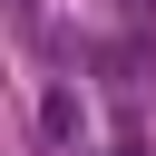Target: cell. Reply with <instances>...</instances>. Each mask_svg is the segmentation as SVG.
<instances>
[{"label": "cell", "mask_w": 156, "mask_h": 156, "mask_svg": "<svg viewBox=\"0 0 156 156\" xmlns=\"http://www.w3.org/2000/svg\"><path fill=\"white\" fill-rule=\"evenodd\" d=\"M78 127H88L78 88H49V98H39V136H49V146H78Z\"/></svg>", "instance_id": "6da1fadb"}]
</instances>
